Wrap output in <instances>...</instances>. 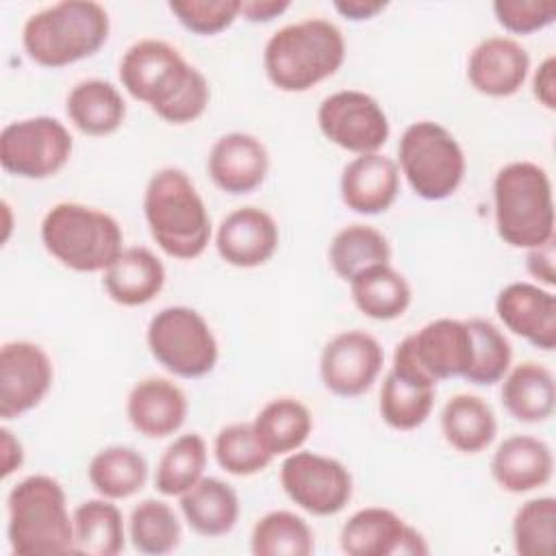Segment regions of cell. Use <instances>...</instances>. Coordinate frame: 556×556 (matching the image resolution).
Instances as JSON below:
<instances>
[{
	"label": "cell",
	"instance_id": "cell-23",
	"mask_svg": "<svg viewBox=\"0 0 556 556\" xmlns=\"http://www.w3.org/2000/svg\"><path fill=\"white\" fill-rule=\"evenodd\" d=\"M554 473V456L545 441L530 434L504 439L493 458L491 476L508 493H528L545 486Z\"/></svg>",
	"mask_w": 556,
	"mask_h": 556
},
{
	"label": "cell",
	"instance_id": "cell-22",
	"mask_svg": "<svg viewBox=\"0 0 556 556\" xmlns=\"http://www.w3.org/2000/svg\"><path fill=\"white\" fill-rule=\"evenodd\" d=\"M341 200L361 215H378L391 208L400 191V169L380 152L354 156L341 174Z\"/></svg>",
	"mask_w": 556,
	"mask_h": 556
},
{
	"label": "cell",
	"instance_id": "cell-18",
	"mask_svg": "<svg viewBox=\"0 0 556 556\" xmlns=\"http://www.w3.org/2000/svg\"><path fill=\"white\" fill-rule=\"evenodd\" d=\"M215 187L230 195H245L258 189L269 172V154L261 139L250 132L222 135L206 159Z\"/></svg>",
	"mask_w": 556,
	"mask_h": 556
},
{
	"label": "cell",
	"instance_id": "cell-14",
	"mask_svg": "<svg viewBox=\"0 0 556 556\" xmlns=\"http://www.w3.org/2000/svg\"><path fill=\"white\" fill-rule=\"evenodd\" d=\"M382 363L384 352L376 337L363 330H345L324 345L319 376L330 393L358 397L371 389L382 371Z\"/></svg>",
	"mask_w": 556,
	"mask_h": 556
},
{
	"label": "cell",
	"instance_id": "cell-30",
	"mask_svg": "<svg viewBox=\"0 0 556 556\" xmlns=\"http://www.w3.org/2000/svg\"><path fill=\"white\" fill-rule=\"evenodd\" d=\"M74 554L115 556L124 549V517L113 500H85L74 513Z\"/></svg>",
	"mask_w": 556,
	"mask_h": 556
},
{
	"label": "cell",
	"instance_id": "cell-46",
	"mask_svg": "<svg viewBox=\"0 0 556 556\" xmlns=\"http://www.w3.org/2000/svg\"><path fill=\"white\" fill-rule=\"evenodd\" d=\"M334 11H339L350 22H363L376 17L380 11L387 9L382 0H334Z\"/></svg>",
	"mask_w": 556,
	"mask_h": 556
},
{
	"label": "cell",
	"instance_id": "cell-28",
	"mask_svg": "<svg viewBox=\"0 0 556 556\" xmlns=\"http://www.w3.org/2000/svg\"><path fill=\"white\" fill-rule=\"evenodd\" d=\"M441 432L454 450L478 454L493 443L497 419L489 402L478 395L458 393L450 397L441 410Z\"/></svg>",
	"mask_w": 556,
	"mask_h": 556
},
{
	"label": "cell",
	"instance_id": "cell-24",
	"mask_svg": "<svg viewBox=\"0 0 556 556\" xmlns=\"http://www.w3.org/2000/svg\"><path fill=\"white\" fill-rule=\"evenodd\" d=\"M102 285L115 304L143 306L161 293L165 285V267L148 248H124L122 254L104 269Z\"/></svg>",
	"mask_w": 556,
	"mask_h": 556
},
{
	"label": "cell",
	"instance_id": "cell-16",
	"mask_svg": "<svg viewBox=\"0 0 556 556\" xmlns=\"http://www.w3.org/2000/svg\"><path fill=\"white\" fill-rule=\"evenodd\" d=\"M341 549L350 556H421L426 539L400 515L382 506L356 510L341 528Z\"/></svg>",
	"mask_w": 556,
	"mask_h": 556
},
{
	"label": "cell",
	"instance_id": "cell-3",
	"mask_svg": "<svg viewBox=\"0 0 556 556\" xmlns=\"http://www.w3.org/2000/svg\"><path fill=\"white\" fill-rule=\"evenodd\" d=\"M143 217L156 245L172 258L193 261L211 241L206 204L193 180L178 167H163L150 176Z\"/></svg>",
	"mask_w": 556,
	"mask_h": 556
},
{
	"label": "cell",
	"instance_id": "cell-34",
	"mask_svg": "<svg viewBox=\"0 0 556 556\" xmlns=\"http://www.w3.org/2000/svg\"><path fill=\"white\" fill-rule=\"evenodd\" d=\"M434 391L437 387L415 382L389 369L382 380L378 402L382 421L400 432L419 428L434 406Z\"/></svg>",
	"mask_w": 556,
	"mask_h": 556
},
{
	"label": "cell",
	"instance_id": "cell-19",
	"mask_svg": "<svg viewBox=\"0 0 556 556\" xmlns=\"http://www.w3.org/2000/svg\"><path fill=\"white\" fill-rule=\"evenodd\" d=\"M502 324L539 350L556 348V298L532 282H510L495 300Z\"/></svg>",
	"mask_w": 556,
	"mask_h": 556
},
{
	"label": "cell",
	"instance_id": "cell-1",
	"mask_svg": "<svg viewBox=\"0 0 556 556\" xmlns=\"http://www.w3.org/2000/svg\"><path fill=\"white\" fill-rule=\"evenodd\" d=\"M119 83L167 124L195 122L211 100L206 76L163 39L135 41L119 61Z\"/></svg>",
	"mask_w": 556,
	"mask_h": 556
},
{
	"label": "cell",
	"instance_id": "cell-43",
	"mask_svg": "<svg viewBox=\"0 0 556 556\" xmlns=\"http://www.w3.org/2000/svg\"><path fill=\"white\" fill-rule=\"evenodd\" d=\"M532 96L547 111L556 109V59L549 54L532 76Z\"/></svg>",
	"mask_w": 556,
	"mask_h": 556
},
{
	"label": "cell",
	"instance_id": "cell-38",
	"mask_svg": "<svg viewBox=\"0 0 556 556\" xmlns=\"http://www.w3.org/2000/svg\"><path fill=\"white\" fill-rule=\"evenodd\" d=\"M473 339V361L465 380L478 387H491L500 382L510 369L513 348L506 334L484 317L467 319Z\"/></svg>",
	"mask_w": 556,
	"mask_h": 556
},
{
	"label": "cell",
	"instance_id": "cell-29",
	"mask_svg": "<svg viewBox=\"0 0 556 556\" xmlns=\"http://www.w3.org/2000/svg\"><path fill=\"white\" fill-rule=\"evenodd\" d=\"M350 293L356 308L378 321H391L406 313L413 293L406 278L387 265H374L350 280Z\"/></svg>",
	"mask_w": 556,
	"mask_h": 556
},
{
	"label": "cell",
	"instance_id": "cell-20",
	"mask_svg": "<svg viewBox=\"0 0 556 556\" xmlns=\"http://www.w3.org/2000/svg\"><path fill=\"white\" fill-rule=\"evenodd\" d=\"M530 72V54L510 37L482 39L467 59V78L471 87L489 98H508L517 93Z\"/></svg>",
	"mask_w": 556,
	"mask_h": 556
},
{
	"label": "cell",
	"instance_id": "cell-39",
	"mask_svg": "<svg viewBox=\"0 0 556 556\" xmlns=\"http://www.w3.org/2000/svg\"><path fill=\"white\" fill-rule=\"evenodd\" d=\"M217 465L230 476H254L269 467L274 456L258 441L252 424L224 426L213 443Z\"/></svg>",
	"mask_w": 556,
	"mask_h": 556
},
{
	"label": "cell",
	"instance_id": "cell-26",
	"mask_svg": "<svg viewBox=\"0 0 556 556\" xmlns=\"http://www.w3.org/2000/svg\"><path fill=\"white\" fill-rule=\"evenodd\" d=\"M70 122L89 137L113 135L126 117V102L115 85L100 78L80 80L65 100Z\"/></svg>",
	"mask_w": 556,
	"mask_h": 556
},
{
	"label": "cell",
	"instance_id": "cell-35",
	"mask_svg": "<svg viewBox=\"0 0 556 556\" xmlns=\"http://www.w3.org/2000/svg\"><path fill=\"white\" fill-rule=\"evenodd\" d=\"M206 469V443L198 432H187L174 439L159 458L154 486L161 495L180 497L189 491Z\"/></svg>",
	"mask_w": 556,
	"mask_h": 556
},
{
	"label": "cell",
	"instance_id": "cell-31",
	"mask_svg": "<svg viewBox=\"0 0 556 556\" xmlns=\"http://www.w3.org/2000/svg\"><path fill=\"white\" fill-rule=\"evenodd\" d=\"M252 426L271 456H287L306 443L313 430V415L295 397H276L258 410Z\"/></svg>",
	"mask_w": 556,
	"mask_h": 556
},
{
	"label": "cell",
	"instance_id": "cell-47",
	"mask_svg": "<svg viewBox=\"0 0 556 556\" xmlns=\"http://www.w3.org/2000/svg\"><path fill=\"white\" fill-rule=\"evenodd\" d=\"M0 450H2V478H9L15 469L22 467L24 463V447L20 443V439L13 437V432L9 428H0Z\"/></svg>",
	"mask_w": 556,
	"mask_h": 556
},
{
	"label": "cell",
	"instance_id": "cell-11",
	"mask_svg": "<svg viewBox=\"0 0 556 556\" xmlns=\"http://www.w3.org/2000/svg\"><path fill=\"white\" fill-rule=\"evenodd\" d=\"M74 139L63 122L50 115L15 119L0 132L2 167L26 180H43L65 167Z\"/></svg>",
	"mask_w": 556,
	"mask_h": 556
},
{
	"label": "cell",
	"instance_id": "cell-32",
	"mask_svg": "<svg viewBox=\"0 0 556 556\" xmlns=\"http://www.w3.org/2000/svg\"><path fill=\"white\" fill-rule=\"evenodd\" d=\"M87 476L102 497L126 500L146 486L148 463L130 445H109L93 454Z\"/></svg>",
	"mask_w": 556,
	"mask_h": 556
},
{
	"label": "cell",
	"instance_id": "cell-8",
	"mask_svg": "<svg viewBox=\"0 0 556 556\" xmlns=\"http://www.w3.org/2000/svg\"><path fill=\"white\" fill-rule=\"evenodd\" d=\"M397 156L408 187L430 202L450 198L465 178L467 161L460 143L445 126L430 119L406 126Z\"/></svg>",
	"mask_w": 556,
	"mask_h": 556
},
{
	"label": "cell",
	"instance_id": "cell-37",
	"mask_svg": "<svg viewBox=\"0 0 556 556\" xmlns=\"http://www.w3.org/2000/svg\"><path fill=\"white\" fill-rule=\"evenodd\" d=\"M180 521L174 508L161 500L139 502L128 521V534L141 554H169L180 543Z\"/></svg>",
	"mask_w": 556,
	"mask_h": 556
},
{
	"label": "cell",
	"instance_id": "cell-41",
	"mask_svg": "<svg viewBox=\"0 0 556 556\" xmlns=\"http://www.w3.org/2000/svg\"><path fill=\"white\" fill-rule=\"evenodd\" d=\"M167 9L189 33L211 37L232 26L241 15V0H176Z\"/></svg>",
	"mask_w": 556,
	"mask_h": 556
},
{
	"label": "cell",
	"instance_id": "cell-2",
	"mask_svg": "<svg viewBox=\"0 0 556 556\" xmlns=\"http://www.w3.org/2000/svg\"><path fill=\"white\" fill-rule=\"evenodd\" d=\"M343 61V33L324 17H308L278 28L263 50V67L269 83L287 93L313 89L337 74Z\"/></svg>",
	"mask_w": 556,
	"mask_h": 556
},
{
	"label": "cell",
	"instance_id": "cell-5",
	"mask_svg": "<svg viewBox=\"0 0 556 556\" xmlns=\"http://www.w3.org/2000/svg\"><path fill=\"white\" fill-rule=\"evenodd\" d=\"M7 536L15 554H74V521L65 491L52 476L35 473L20 480L7 497Z\"/></svg>",
	"mask_w": 556,
	"mask_h": 556
},
{
	"label": "cell",
	"instance_id": "cell-44",
	"mask_svg": "<svg viewBox=\"0 0 556 556\" xmlns=\"http://www.w3.org/2000/svg\"><path fill=\"white\" fill-rule=\"evenodd\" d=\"M526 269L530 276L541 280L547 287H554L556 282V265H554V239L528 250L526 256Z\"/></svg>",
	"mask_w": 556,
	"mask_h": 556
},
{
	"label": "cell",
	"instance_id": "cell-13",
	"mask_svg": "<svg viewBox=\"0 0 556 556\" xmlns=\"http://www.w3.org/2000/svg\"><path fill=\"white\" fill-rule=\"evenodd\" d=\"M317 124L330 143L356 156L378 152L391 132L380 102L358 89H343L324 98L317 109Z\"/></svg>",
	"mask_w": 556,
	"mask_h": 556
},
{
	"label": "cell",
	"instance_id": "cell-7",
	"mask_svg": "<svg viewBox=\"0 0 556 556\" xmlns=\"http://www.w3.org/2000/svg\"><path fill=\"white\" fill-rule=\"evenodd\" d=\"M41 243L63 267L104 271L119 254L124 232L117 219L78 202H59L41 219Z\"/></svg>",
	"mask_w": 556,
	"mask_h": 556
},
{
	"label": "cell",
	"instance_id": "cell-9",
	"mask_svg": "<svg viewBox=\"0 0 556 556\" xmlns=\"http://www.w3.org/2000/svg\"><path fill=\"white\" fill-rule=\"evenodd\" d=\"M471 361L473 339L467 321L441 317L395 345L391 369L415 382L437 387L447 378H465Z\"/></svg>",
	"mask_w": 556,
	"mask_h": 556
},
{
	"label": "cell",
	"instance_id": "cell-12",
	"mask_svg": "<svg viewBox=\"0 0 556 556\" xmlns=\"http://www.w3.org/2000/svg\"><path fill=\"white\" fill-rule=\"evenodd\" d=\"M287 497L315 517H330L352 497V473L337 458L315 452H291L280 465Z\"/></svg>",
	"mask_w": 556,
	"mask_h": 556
},
{
	"label": "cell",
	"instance_id": "cell-45",
	"mask_svg": "<svg viewBox=\"0 0 556 556\" xmlns=\"http://www.w3.org/2000/svg\"><path fill=\"white\" fill-rule=\"evenodd\" d=\"M289 7V0H241V15L248 22L265 24L280 17Z\"/></svg>",
	"mask_w": 556,
	"mask_h": 556
},
{
	"label": "cell",
	"instance_id": "cell-21",
	"mask_svg": "<svg viewBox=\"0 0 556 556\" xmlns=\"http://www.w3.org/2000/svg\"><path fill=\"white\" fill-rule=\"evenodd\" d=\"M189 402L185 391L161 376L139 380L126 400V417L130 426L148 439L174 434L185 424Z\"/></svg>",
	"mask_w": 556,
	"mask_h": 556
},
{
	"label": "cell",
	"instance_id": "cell-36",
	"mask_svg": "<svg viewBox=\"0 0 556 556\" xmlns=\"http://www.w3.org/2000/svg\"><path fill=\"white\" fill-rule=\"evenodd\" d=\"M250 549L256 556H308L315 549V539L300 515L271 510L254 523Z\"/></svg>",
	"mask_w": 556,
	"mask_h": 556
},
{
	"label": "cell",
	"instance_id": "cell-6",
	"mask_svg": "<svg viewBox=\"0 0 556 556\" xmlns=\"http://www.w3.org/2000/svg\"><path fill=\"white\" fill-rule=\"evenodd\" d=\"M493 211L495 230L510 248L532 250L554 239L552 182L532 161H513L495 174Z\"/></svg>",
	"mask_w": 556,
	"mask_h": 556
},
{
	"label": "cell",
	"instance_id": "cell-33",
	"mask_svg": "<svg viewBox=\"0 0 556 556\" xmlns=\"http://www.w3.org/2000/svg\"><path fill=\"white\" fill-rule=\"evenodd\" d=\"M328 261L332 271L341 280L350 282L367 267L387 265L391 261V245L378 228L367 224H352L332 237Z\"/></svg>",
	"mask_w": 556,
	"mask_h": 556
},
{
	"label": "cell",
	"instance_id": "cell-17",
	"mask_svg": "<svg viewBox=\"0 0 556 556\" xmlns=\"http://www.w3.org/2000/svg\"><path fill=\"white\" fill-rule=\"evenodd\" d=\"M278 241L276 219L258 206L230 211L215 235V248L222 261L241 269L265 265L274 256Z\"/></svg>",
	"mask_w": 556,
	"mask_h": 556
},
{
	"label": "cell",
	"instance_id": "cell-40",
	"mask_svg": "<svg viewBox=\"0 0 556 556\" xmlns=\"http://www.w3.org/2000/svg\"><path fill=\"white\" fill-rule=\"evenodd\" d=\"M556 541V500L534 497L521 504L513 517V543L521 556L552 554Z\"/></svg>",
	"mask_w": 556,
	"mask_h": 556
},
{
	"label": "cell",
	"instance_id": "cell-25",
	"mask_svg": "<svg viewBox=\"0 0 556 556\" xmlns=\"http://www.w3.org/2000/svg\"><path fill=\"white\" fill-rule=\"evenodd\" d=\"M502 404L523 424H541L554 415L556 382L552 371L534 361H526L502 378Z\"/></svg>",
	"mask_w": 556,
	"mask_h": 556
},
{
	"label": "cell",
	"instance_id": "cell-15",
	"mask_svg": "<svg viewBox=\"0 0 556 556\" xmlns=\"http://www.w3.org/2000/svg\"><path fill=\"white\" fill-rule=\"evenodd\" d=\"M52 378V361L37 343H4L0 350V417L9 421L39 406Z\"/></svg>",
	"mask_w": 556,
	"mask_h": 556
},
{
	"label": "cell",
	"instance_id": "cell-42",
	"mask_svg": "<svg viewBox=\"0 0 556 556\" xmlns=\"http://www.w3.org/2000/svg\"><path fill=\"white\" fill-rule=\"evenodd\" d=\"M493 13L500 26L513 35H532L554 24V0H495Z\"/></svg>",
	"mask_w": 556,
	"mask_h": 556
},
{
	"label": "cell",
	"instance_id": "cell-10",
	"mask_svg": "<svg viewBox=\"0 0 556 556\" xmlns=\"http://www.w3.org/2000/svg\"><path fill=\"white\" fill-rule=\"evenodd\" d=\"M146 341L156 363L180 378H202L219 358L208 321L189 306L161 308L148 324Z\"/></svg>",
	"mask_w": 556,
	"mask_h": 556
},
{
	"label": "cell",
	"instance_id": "cell-27",
	"mask_svg": "<svg viewBox=\"0 0 556 556\" xmlns=\"http://www.w3.org/2000/svg\"><path fill=\"white\" fill-rule=\"evenodd\" d=\"M180 513L200 536H224L239 519L237 491L219 478H200L180 495Z\"/></svg>",
	"mask_w": 556,
	"mask_h": 556
},
{
	"label": "cell",
	"instance_id": "cell-4",
	"mask_svg": "<svg viewBox=\"0 0 556 556\" xmlns=\"http://www.w3.org/2000/svg\"><path fill=\"white\" fill-rule=\"evenodd\" d=\"M111 22L102 4L63 0L33 13L22 28V46L41 67H65L93 56L109 39Z\"/></svg>",
	"mask_w": 556,
	"mask_h": 556
}]
</instances>
